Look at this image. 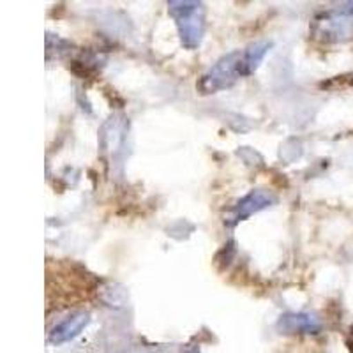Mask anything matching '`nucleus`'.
I'll return each instance as SVG.
<instances>
[{"instance_id": "1", "label": "nucleus", "mask_w": 353, "mask_h": 353, "mask_svg": "<svg viewBox=\"0 0 353 353\" xmlns=\"http://www.w3.org/2000/svg\"><path fill=\"white\" fill-rule=\"evenodd\" d=\"M170 14L175 18L176 28L185 48L194 50L200 46L205 30V9L200 2L172 0L168 4Z\"/></svg>"}, {"instance_id": "2", "label": "nucleus", "mask_w": 353, "mask_h": 353, "mask_svg": "<svg viewBox=\"0 0 353 353\" xmlns=\"http://www.w3.org/2000/svg\"><path fill=\"white\" fill-rule=\"evenodd\" d=\"M248 77L245 69L244 52H233L225 55L221 61H217L207 74H203L200 81V88L203 94L219 92L223 88L232 87L239 78Z\"/></svg>"}, {"instance_id": "3", "label": "nucleus", "mask_w": 353, "mask_h": 353, "mask_svg": "<svg viewBox=\"0 0 353 353\" xmlns=\"http://www.w3.org/2000/svg\"><path fill=\"white\" fill-rule=\"evenodd\" d=\"M274 201H276V198L270 193H267V191H261V189L249 193L248 196L242 198V200L235 205V209L232 210V216H230L232 221H230V225H237L241 221L248 219L249 216H253V214L270 207Z\"/></svg>"}, {"instance_id": "4", "label": "nucleus", "mask_w": 353, "mask_h": 353, "mask_svg": "<svg viewBox=\"0 0 353 353\" xmlns=\"http://www.w3.org/2000/svg\"><path fill=\"white\" fill-rule=\"evenodd\" d=\"M88 321H90V314L83 313V311L71 314V316L61 321L50 332V343H53V345H62V343L71 341V339H74L88 325Z\"/></svg>"}, {"instance_id": "5", "label": "nucleus", "mask_w": 353, "mask_h": 353, "mask_svg": "<svg viewBox=\"0 0 353 353\" xmlns=\"http://www.w3.org/2000/svg\"><path fill=\"white\" fill-rule=\"evenodd\" d=\"M279 329L285 334H316L321 329V321L316 314L299 313V314H285L279 320Z\"/></svg>"}, {"instance_id": "6", "label": "nucleus", "mask_w": 353, "mask_h": 353, "mask_svg": "<svg viewBox=\"0 0 353 353\" xmlns=\"http://www.w3.org/2000/svg\"><path fill=\"white\" fill-rule=\"evenodd\" d=\"M318 27H321V34H325L327 37L334 36L336 41L343 39V37H350L353 34L352 17L327 18L325 21H320Z\"/></svg>"}, {"instance_id": "7", "label": "nucleus", "mask_w": 353, "mask_h": 353, "mask_svg": "<svg viewBox=\"0 0 353 353\" xmlns=\"http://www.w3.org/2000/svg\"><path fill=\"white\" fill-rule=\"evenodd\" d=\"M270 48V43L267 41H261V43L251 44L248 50L244 52V61H245V69H248V77L253 74L258 69V65L261 64V61L265 59L267 52Z\"/></svg>"}]
</instances>
